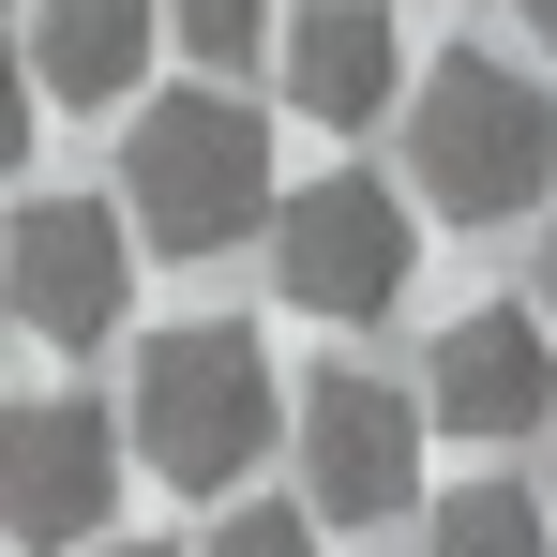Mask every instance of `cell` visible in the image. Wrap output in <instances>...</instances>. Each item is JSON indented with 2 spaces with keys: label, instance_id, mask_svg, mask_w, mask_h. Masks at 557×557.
I'll return each instance as SVG.
<instances>
[{
  "label": "cell",
  "instance_id": "1",
  "mask_svg": "<svg viewBox=\"0 0 557 557\" xmlns=\"http://www.w3.org/2000/svg\"><path fill=\"white\" fill-rule=\"evenodd\" d=\"M121 422H136V467H151V482H182V497H242V467H272V437L301 422V392H272L257 332L182 317V332L136 347Z\"/></svg>",
  "mask_w": 557,
  "mask_h": 557
},
{
  "label": "cell",
  "instance_id": "2",
  "mask_svg": "<svg viewBox=\"0 0 557 557\" xmlns=\"http://www.w3.org/2000/svg\"><path fill=\"white\" fill-rule=\"evenodd\" d=\"M407 182L437 226H512V211H543L557 196V106L528 61H422V91H407Z\"/></svg>",
  "mask_w": 557,
  "mask_h": 557
},
{
  "label": "cell",
  "instance_id": "3",
  "mask_svg": "<svg viewBox=\"0 0 557 557\" xmlns=\"http://www.w3.org/2000/svg\"><path fill=\"white\" fill-rule=\"evenodd\" d=\"M121 211H136V242H151V257H226L242 226H272L286 182H272L257 106L226 91V76L136 106V136H121Z\"/></svg>",
  "mask_w": 557,
  "mask_h": 557
},
{
  "label": "cell",
  "instance_id": "4",
  "mask_svg": "<svg viewBox=\"0 0 557 557\" xmlns=\"http://www.w3.org/2000/svg\"><path fill=\"white\" fill-rule=\"evenodd\" d=\"M272 242V286L301 317H332V332H376L407 272H422V182L392 196L376 166H332V182H286V211L257 226Z\"/></svg>",
  "mask_w": 557,
  "mask_h": 557
},
{
  "label": "cell",
  "instance_id": "5",
  "mask_svg": "<svg viewBox=\"0 0 557 557\" xmlns=\"http://www.w3.org/2000/svg\"><path fill=\"white\" fill-rule=\"evenodd\" d=\"M422 437H437V407L392 392V376H362V362L301 376V422H286L301 497H317L332 528H407V512H422Z\"/></svg>",
  "mask_w": 557,
  "mask_h": 557
},
{
  "label": "cell",
  "instance_id": "6",
  "mask_svg": "<svg viewBox=\"0 0 557 557\" xmlns=\"http://www.w3.org/2000/svg\"><path fill=\"white\" fill-rule=\"evenodd\" d=\"M0 301L30 347H106L121 301H136V242H121V196H30L0 226Z\"/></svg>",
  "mask_w": 557,
  "mask_h": 557
},
{
  "label": "cell",
  "instance_id": "7",
  "mask_svg": "<svg viewBox=\"0 0 557 557\" xmlns=\"http://www.w3.org/2000/svg\"><path fill=\"white\" fill-rule=\"evenodd\" d=\"M121 437L136 422H106L91 392H30L15 422H0V528L30 557H76L121 512Z\"/></svg>",
  "mask_w": 557,
  "mask_h": 557
},
{
  "label": "cell",
  "instance_id": "8",
  "mask_svg": "<svg viewBox=\"0 0 557 557\" xmlns=\"http://www.w3.org/2000/svg\"><path fill=\"white\" fill-rule=\"evenodd\" d=\"M422 407H437V437H543L557 422V317L543 301H467L453 332H437V362H422Z\"/></svg>",
  "mask_w": 557,
  "mask_h": 557
},
{
  "label": "cell",
  "instance_id": "9",
  "mask_svg": "<svg viewBox=\"0 0 557 557\" xmlns=\"http://www.w3.org/2000/svg\"><path fill=\"white\" fill-rule=\"evenodd\" d=\"M392 91H407V46H392V0H301V15H286V106H301V121L362 136V121H376Z\"/></svg>",
  "mask_w": 557,
  "mask_h": 557
},
{
  "label": "cell",
  "instance_id": "10",
  "mask_svg": "<svg viewBox=\"0 0 557 557\" xmlns=\"http://www.w3.org/2000/svg\"><path fill=\"white\" fill-rule=\"evenodd\" d=\"M151 46H166V0H30V91L46 106H106L121 121Z\"/></svg>",
  "mask_w": 557,
  "mask_h": 557
},
{
  "label": "cell",
  "instance_id": "11",
  "mask_svg": "<svg viewBox=\"0 0 557 557\" xmlns=\"http://www.w3.org/2000/svg\"><path fill=\"white\" fill-rule=\"evenodd\" d=\"M422 557H557V528H543V497H528V482H497V467H482V482H453V497L422 512Z\"/></svg>",
  "mask_w": 557,
  "mask_h": 557
},
{
  "label": "cell",
  "instance_id": "12",
  "mask_svg": "<svg viewBox=\"0 0 557 557\" xmlns=\"http://www.w3.org/2000/svg\"><path fill=\"white\" fill-rule=\"evenodd\" d=\"M166 46H182L196 76H242L272 46V0H166Z\"/></svg>",
  "mask_w": 557,
  "mask_h": 557
},
{
  "label": "cell",
  "instance_id": "13",
  "mask_svg": "<svg viewBox=\"0 0 557 557\" xmlns=\"http://www.w3.org/2000/svg\"><path fill=\"white\" fill-rule=\"evenodd\" d=\"M317 528H332L317 497H226V528H211L196 557H317Z\"/></svg>",
  "mask_w": 557,
  "mask_h": 557
},
{
  "label": "cell",
  "instance_id": "14",
  "mask_svg": "<svg viewBox=\"0 0 557 557\" xmlns=\"http://www.w3.org/2000/svg\"><path fill=\"white\" fill-rule=\"evenodd\" d=\"M543 317H557V226H543Z\"/></svg>",
  "mask_w": 557,
  "mask_h": 557
},
{
  "label": "cell",
  "instance_id": "15",
  "mask_svg": "<svg viewBox=\"0 0 557 557\" xmlns=\"http://www.w3.org/2000/svg\"><path fill=\"white\" fill-rule=\"evenodd\" d=\"M528 30H543V46H557V0H528Z\"/></svg>",
  "mask_w": 557,
  "mask_h": 557
},
{
  "label": "cell",
  "instance_id": "16",
  "mask_svg": "<svg viewBox=\"0 0 557 557\" xmlns=\"http://www.w3.org/2000/svg\"><path fill=\"white\" fill-rule=\"evenodd\" d=\"M106 557H182V543H106Z\"/></svg>",
  "mask_w": 557,
  "mask_h": 557
}]
</instances>
